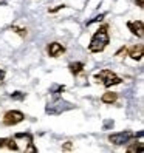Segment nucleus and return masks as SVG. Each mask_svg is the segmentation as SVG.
<instances>
[{"label":"nucleus","instance_id":"423d86ee","mask_svg":"<svg viewBox=\"0 0 144 153\" xmlns=\"http://www.w3.org/2000/svg\"><path fill=\"white\" fill-rule=\"evenodd\" d=\"M127 26H129V30L135 34V36H138L140 39H143V36H144V28H143V22L141 20H135V22H129L127 23Z\"/></svg>","mask_w":144,"mask_h":153},{"label":"nucleus","instance_id":"7ed1b4c3","mask_svg":"<svg viewBox=\"0 0 144 153\" xmlns=\"http://www.w3.org/2000/svg\"><path fill=\"white\" fill-rule=\"evenodd\" d=\"M70 108H73V105L65 102V101H62V99H57V101L54 102H51L47 105V113L50 114H60L62 111H67Z\"/></svg>","mask_w":144,"mask_h":153},{"label":"nucleus","instance_id":"dca6fc26","mask_svg":"<svg viewBox=\"0 0 144 153\" xmlns=\"http://www.w3.org/2000/svg\"><path fill=\"white\" fill-rule=\"evenodd\" d=\"M62 5H59V6H56V8H53V10H50V13H56V11H59V10H62Z\"/></svg>","mask_w":144,"mask_h":153},{"label":"nucleus","instance_id":"6e6552de","mask_svg":"<svg viewBox=\"0 0 144 153\" xmlns=\"http://www.w3.org/2000/svg\"><path fill=\"white\" fill-rule=\"evenodd\" d=\"M143 54H144V48H143V45H135V47H132L129 50V56L133 59V60H141L143 59Z\"/></svg>","mask_w":144,"mask_h":153},{"label":"nucleus","instance_id":"f03ea898","mask_svg":"<svg viewBox=\"0 0 144 153\" xmlns=\"http://www.w3.org/2000/svg\"><path fill=\"white\" fill-rule=\"evenodd\" d=\"M95 79H96V82H99L102 84L104 87H112V85H118L121 84V77L118 74H115L113 71L110 70H101L99 73H96L95 74Z\"/></svg>","mask_w":144,"mask_h":153},{"label":"nucleus","instance_id":"0eeeda50","mask_svg":"<svg viewBox=\"0 0 144 153\" xmlns=\"http://www.w3.org/2000/svg\"><path fill=\"white\" fill-rule=\"evenodd\" d=\"M64 51H65V48L62 47L60 43H57V42H53V43L48 45V54H50L51 57H57V56L62 54Z\"/></svg>","mask_w":144,"mask_h":153},{"label":"nucleus","instance_id":"f8f14e48","mask_svg":"<svg viewBox=\"0 0 144 153\" xmlns=\"http://www.w3.org/2000/svg\"><path fill=\"white\" fill-rule=\"evenodd\" d=\"M143 150H144V149H143V142H141V141H135L132 146L127 147V152H129V153H135V152L143 153Z\"/></svg>","mask_w":144,"mask_h":153},{"label":"nucleus","instance_id":"a211bd4d","mask_svg":"<svg viewBox=\"0 0 144 153\" xmlns=\"http://www.w3.org/2000/svg\"><path fill=\"white\" fill-rule=\"evenodd\" d=\"M64 149H65V150H68V149H71V142H67V144H65V146H64Z\"/></svg>","mask_w":144,"mask_h":153},{"label":"nucleus","instance_id":"20e7f679","mask_svg":"<svg viewBox=\"0 0 144 153\" xmlns=\"http://www.w3.org/2000/svg\"><path fill=\"white\" fill-rule=\"evenodd\" d=\"M25 119V114L19 110H11V111H6L3 116V124L5 125H16Z\"/></svg>","mask_w":144,"mask_h":153},{"label":"nucleus","instance_id":"f3484780","mask_svg":"<svg viewBox=\"0 0 144 153\" xmlns=\"http://www.w3.org/2000/svg\"><path fill=\"white\" fill-rule=\"evenodd\" d=\"M137 5H138L140 8H143V6H144V0H137Z\"/></svg>","mask_w":144,"mask_h":153},{"label":"nucleus","instance_id":"4468645a","mask_svg":"<svg viewBox=\"0 0 144 153\" xmlns=\"http://www.w3.org/2000/svg\"><path fill=\"white\" fill-rule=\"evenodd\" d=\"M11 97H13V99H17V101H20V99H23V97H25V94H23V93H20V91H16V93H13V94H11Z\"/></svg>","mask_w":144,"mask_h":153},{"label":"nucleus","instance_id":"6ab92c4d","mask_svg":"<svg viewBox=\"0 0 144 153\" xmlns=\"http://www.w3.org/2000/svg\"><path fill=\"white\" fill-rule=\"evenodd\" d=\"M3 77H5V71H3V70H0V80H2Z\"/></svg>","mask_w":144,"mask_h":153},{"label":"nucleus","instance_id":"1a4fd4ad","mask_svg":"<svg viewBox=\"0 0 144 153\" xmlns=\"http://www.w3.org/2000/svg\"><path fill=\"white\" fill-rule=\"evenodd\" d=\"M0 147H8L10 150H19V146L16 144V141L13 138H2L0 139Z\"/></svg>","mask_w":144,"mask_h":153},{"label":"nucleus","instance_id":"9b49d317","mask_svg":"<svg viewBox=\"0 0 144 153\" xmlns=\"http://www.w3.org/2000/svg\"><path fill=\"white\" fill-rule=\"evenodd\" d=\"M68 68H70L71 73H73V74L76 76V74H79L81 71H82L84 64H82V62H73V64H70V65H68Z\"/></svg>","mask_w":144,"mask_h":153},{"label":"nucleus","instance_id":"9d476101","mask_svg":"<svg viewBox=\"0 0 144 153\" xmlns=\"http://www.w3.org/2000/svg\"><path fill=\"white\" fill-rule=\"evenodd\" d=\"M116 99H118V94H116V93H104L102 97H101V101L104 104H113Z\"/></svg>","mask_w":144,"mask_h":153},{"label":"nucleus","instance_id":"ddd939ff","mask_svg":"<svg viewBox=\"0 0 144 153\" xmlns=\"http://www.w3.org/2000/svg\"><path fill=\"white\" fill-rule=\"evenodd\" d=\"M11 30H13V31H16L17 34H20L22 37H25V36H26V30H23V28H19V26H13Z\"/></svg>","mask_w":144,"mask_h":153},{"label":"nucleus","instance_id":"f257e3e1","mask_svg":"<svg viewBox=\"0 0 144 153\" xmlns=\"http://www.w3.org/2000/svg\"><path fill=\"white\" fill-rule=\"evenodd\" d=\"M110 42V37H109V33H107V28L102 26L101 30H98L95 33V36L90 40V45H88V50L92 53H101L107 45Z\"/></svg>","mask_w":144,"mask_h":153},{"label":"nucleus","instance_id":"39448f33","mask_svg":"<svg viewBox=\"0 0 144 153\" xmlns=\"http://www.w3.org/2000/svg\"><path fill=\"white\" fill-rule=\"evenodd\" d=\"M133 138V133L132 131H121V133H113L109 136V141L115 146H124L127 144L130 139Z\"/></svg>","mask_w":144,"mask_h":153},{"label":"nucleus","instance_id":"2eb2a0df","mask_svg":"<svg viewBox=\"0 0 144 153\" xmlns=\"http://www.w3.org/2000/svg\"><path fill=\"white\" fill-rule=\"evenodd\" d=\"M125 51H127V48L124 47V48H121V50H119L118 53H116V56H121V54H125Z\"/></svg>","mask_w":144,"mask_h":153}]
</instances>
